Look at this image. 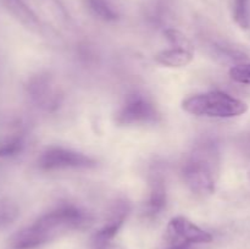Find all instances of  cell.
I'll use <instances>...</instances> for the list:
<instances>
[{
	"label": "cell",
	"mask_w": 250,
	"mask_h": 249,
	"mask_svg": "<svg viewBox=\"0 0 250 249\" xmlns=\"http://www.w3.org/2000/svg\"><path fill=\"white\" fill-rule=\"evenodd\" d=\"M89 216L72 204H61L45 212L12 236V249H34L55 241L61 236L84 227Z\"/></svg>",
	"instance_id": "cell-1"
},
{
	"label": "cell",
	"mask_w": 250,
	"mask_h": 249,
	"mask_svg": "<svg viewBox=\"0 0 250 249\" xmlns=\"http://www.w3.org/2000/svg\"><path fill=\"white\" fill-rule=\"evenodd\" d=\"M220 148L216 139L203 137L195 142L182 165V178L194 194L207 197L216 188L220 172Z\"/></svg>",
	"instance_id": "cell-2"
},
{
	"label": "cell",
	"mask_w": 250,
	"mask_h": 249,
	"mask_svg": "<svg viewBox=\"0 0 250 249\" xmlns=\"http://www.w3.org/2000/svg\"><path fill=\"white\" fill-rule=\"evenodd\" d=\"M182 107L194 116L231 119L248 111V105L241 99L224 92H208L195 94L183 100Z\"/></svg>",
	"instance_id": "cell-3"
},
{
	"label": "cell",
	"mask_w": 250,
	"mask_h": 249,
	"mask_svg": "<svg viewBox=\"0 0 250 249\" xmlns=\"http://www.w3.org/2000/svg\"><path fill=\"white\" fill-rule=\"evenodd\" d=\"M37 164L38 167L44 171L70 170V168L85 170L97 166V161L90 156L62 146H50L45 149L41 154Z\"/></svg>",
	"instance_id": "cell-4"
},
{
	"label": "cell",
	"mask_w": 250,
	"mask_h": 249,
	"mask_svg": "<svg viewBox=\"0 0 250 249\" xmlns=\"http://www.w3.org/2000/svg\"><path fill=\"white\" fill-rule=\"evenodd\" d=\"M160 114L158 107L148 97L139 93L128 95L116 112L119 124H146L158 122Z\"/></svg>",
	"instance_id": "cell-5"
},
{
	"label": "cell",
	"mask_w": 250,
	"mask_h": 249,
	"mask_svg": "<svg viewBox=\"0 0 250 249\" xmlns=\"http://www.w3.org/2000/svg\"><path fill=\"white\" fill-rule=\"evenodd\" d=\"M170 249L187 248L189 244L210 243L212 236L185 216H176L167 225Z\"/></svg>",
	"instance_id": "cell-6"
},
{
	"label": "cell",
	"mask_w": 250,
	"mask_h": 249,
	"mask_svg": "<svg viewBox=\"0 0 250 249\" xmlns=\"http://www.w3.org/2000/svg\"><path fill=\"white\" fill-rule=\"evenodd\" d=\"M167 203V188H166V176L163 168L154 165L149 171V190L148 197L143 205V214L146 219L158 217Z\"/></svg>",
	"instance_id": "cell-7"
},
{
	"label": "cell",
	"mask_w": 250,
	"mask_h": 249,
	"mask_svg": "<svg viewBox=\"0 0 250 249\" xmlns=\"http://www.w3.org/2000/svg\"><path fill=\"white\" fill-rule=\"evenodd\" d=\"M129 210H131V208H129V204L126 200L120 199L112 205L105 224L94 234V238H93L94 247L110 243L114 239V237L116 236L117 232L120 231L122 225L126 221Z\"/></svg>",
	"instance_id": "cell-8"
},
{
	"label": "cell",
	"mask_w": 250,
	"mask_h": 249,
	"mask_svg": "<svg viewBox=\"0 0 250 249\" xmlns=\"http://www.w3.org/2000/svg\"><path fill=\"white\" fill-rule=\"evenodd\" d=\"M54 82L46 75L38 76L31 83V94L37 104L46 110L55 109L60 103V95L54 87Z\"/></svg>",
	"instance_id": "cell-9"
},
{
	"label": "cell",
	"mask_w": 250,
	"mask_h": 249,
	"mask_svg": "<svg viewBox=\"0 0 250 249\" xmlns=\"http://www.w3.org/2000/svg\"><path fill=\"white\" fill-rule=\"evenodd\" d=\"M193 60V51L185 48L165 49L155 55V61L166 67H185Z\"/></svg>",
	"instance_id": "cell-10"
},
{
	"label": "cell",
	"mask_w": 250,
	"mask_h": 249,
	"mask_svg": "<svg viewBox=\"0 0 250 249\" xmlns=\"http://www.w3.org/2000/svg\"><path fill=\"white\" fill-rule=\"evenodd\" d=\"M5 5L11 11V14L17 20H20L24 26L32 29H39L41 27L39 19L22 0H5Z\"/></svg>",
	"instance_id": "cell-11"
},
{
	"label": "cell",
	"mask_w": 250,
	"mask_h": 249,
	"mask_svg": "<svg viewBox=\"0 0 250 249\" xmlns=\"http://www.w3.org/2000/svg\"><path fill=\"white\" fill-rule=\"evenodd\" d=\"M88 6L93 14L104 21H115L117 14L106 0H88Z\"/></svg>",
	"instance_id": "cell-12"
},
{
	"label": "cell",
	"mask_w": 250,
	"mask_h": 249,
	"mask_svg": "<svg viewBox=\"0 0 250 249\" xmlns=\"http://www.w3.org/2000/svg\"><path fill=\"white\" fill-rule=\"evenodd\" d=\"M19 216V208L9 200H0V228L9 226Z\"/></svg>",
	"instance_id": "cell-13"
},
{
	"label": "cell",
	"mask_w": 250,
	"mask_h": 249,
	"mask_svg": "<svg viewBox=\"0 0 250 249\" xmlns=\"http://www.w3.org/2000/svg\"><path fill=\"white\" fill-rule=\"evenodd\" d=\"M234 20L242 28L249 27V0H234Z\"/></svg>",
	"instance_id": "cell-14"
},
{
	"label": "cell",
	"mask_w": 250,
	"mask_h": 249,
	"mask_svg": "<svg viewBox=\"0 0 250 249\" xmlns=\"http://www.w3.org/2000/svg\"><path fill=\"white\" fill-rule=\"evenodd\" d=\"M232 80L241 84L250 85V63H238L229 70Z\"/></svg>",
	"instance_id": "cell-15"
},
{
	"label": "cell",
	"mask_w": 250,
	"mask_h": 249,
	"mask_svg": "<svg viewBox=\"0 0 250 249\" xmlns=\"http://www.w3.org/2000/svg\"><path fill=\"white\" fill-rule=\"evenodd\" d=\"M165 36L166 38H167V41L170 42L173 46H176V48H185L188 49V50H193L192 43L188 41L187 37H186L185 34H182L180 31H177V29H166Z\"/></svg>",
	"instance_id": "cell-16"
},
{
	"label": "cell",
	"mask_w": 250,
	"mask_h": 249,
	"mask_svg": "<svg viewBox=\"0 0 250 249\" xmlns=\"http://www.w3.org/2000/svg\"><path fill=\"white\" fill-rule=\"evenodd\" d=\"M237 146L244 156L250 158V128L241 133L237 139Z\"/></svg>",
	"instance_id": "cell-17"
},
{
	"label": "cell",
	"mask_w": 250,
	"mask_h": 249,
	"mask_svg": "<svg viewBox=\"0 0 250 249\" xmlns=\"http://www.w3.org/2000/svg\"><path fill=\"white\" fill-rule=\"evenodd\" d=\"M94 249H122V248H121V247H119V246H115V244H112L111 242H110V243L102 244V246L94 247Z\"/></svg>",
	"instance_id": "cell-18"
},
{
	"label": "cell",
	"mask_w": 250,
	"mask_h": 249,
	"mask_svg": "<svg viewBox=\"0 0 250 249\" xmlns=\"http://www.w3.org/2000/svg\"><path fill=\"white\" fill-rule=\"evenodd\" d=\"M248 180L250 181V170H249V172H248Z\"/></svg>",
	"instance_id": "cell-19"
},
{
	"label": "cell",
	"mask_w": 250,
	"mask_h": 249,
	"mask_svg": "<svg viewBox=\"0 0 250 249\" xmlns=\"http://www.w3.org/2000/svg\"><path fill=\"white\" fill-rule=\"evenodd\" d=\"M183 249H188V248H183Z\"/></svg>",
	"instance_id": "cell-20"
}]
</instances>
